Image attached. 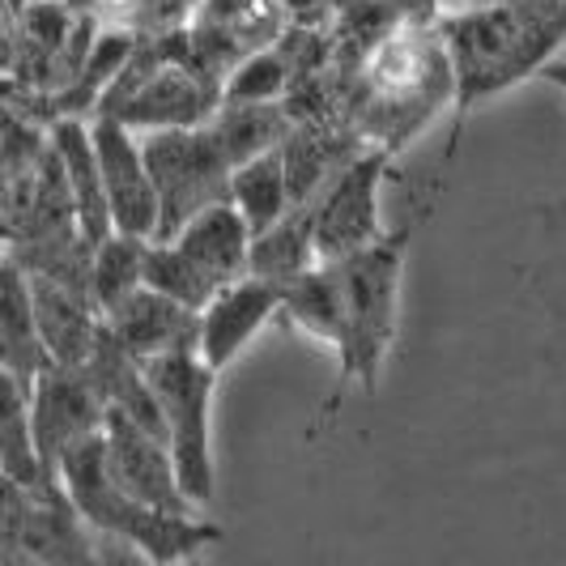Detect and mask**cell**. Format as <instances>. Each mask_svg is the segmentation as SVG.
<instances>
[{"instance_id": "1", "label": "cell", "mask_w": 566, "mask_h": 566, "mask_svg": "<svg viewBox=\"0 0 566 566\" xmlns=\"http://www.w3.org/2000/svg\"><path fill=\"white\" fill-rule=\"evenodd\" d=\"M452 103L455 69L439 9L409 13L358 64L340 69V124L397 158Z\"/></svg>"}, {"instance_id": "2", "label": "cell", "mask_w": 566, "mask_h": 566, "mask_svg": "<svg viewBox=\"0 0 566 566\" xmlns=\"http://www.w3.org/2000/svg\"><path fill=\"white\" fill-rule=\"evenodd\" d=\"M455 69V133L473 107L541 77L566 52V0H460L439 9Z\"/></svg>"}, {"instance_id": "3", "label": "cell", "mask_w": 566, "mask_h": 566, "mask_svg": "<svg viewBox=\"0 0 566 566\" xmlns=\"http://www.w3.org/2000/svg\"><path fill=\"white\" fill-rule=\"evenodd\" d=\"M56 478L73 507L82 511V520L94 528V537L119 541L133 549V558L145 563H184L222 537L218 524L205 520V511H167L133 499L107 469L103 430L60 455Z\"/></svg>"}, {"instance_id": "4", "label": "cell", "mask_w": 566, "mask_h": 566, "mask_svg": "<svg viewBox=\"0 0 566 566\" xmlns=\"http://www.w3.org/2000/svg\"><path fill=\"white\" fill-rule=\"evenodd\" d=\"M422 218H409L405 227L384 230L375 243L349 255L328 260L337 285V340L333 354L340 363V379L375 388L379 370L388 363V349L397 345L400 328V285H405V252Z\"/></svg>"}, {"instance_id": "5", "label": "cell", "mask_w": 566, "mask_h": 566, "mask_svg": "<svg viewBox=\"0 0 566 566\" xmlns=\"http://www.w3.org/2000/svg\"><path fill=\"white\" fill-rule=\"evenodd\" d=\"M222 107V85L200 73L188 56L184 30L142 39L128 64L115 73L94 115H112L133 133H163V128H197Z\"/></svg>"}, {"instance_id": "6", "label": "cell", "mask_w": 566, "mask_h": 566, "mask_svg": "<svg viewBox=\"0 0 566 566\" xmlns=\"http://www.w3.org/2000/svg\"><path fill=\"white\" fill-rule=\"evenodd\" d=\"M149 375V388L158 397L163 422H167V443L179 469V482L188 490V499L197 507L213 503L218 490V464H213V392H218V375L200 358L197 340L163 349L142 363Z\"/></svg>"}, {"instance_id": "7", "label": "cell", "mask_w": 566, "mask_h": 566, "mask_svg": "<svg viewBox=\"0 0 566 566\" xmlns=\"http://www.w3.org/2000/svg\"><path fill=\"white\" fill-rule=\"evenodd\" d=\"M145 158L158 184L163 200V227L158 239H170L188 218H197L205 205L230 197V158L222 145L213 142L209 124L197 128H163V133H142Z\"/></svg>"}, {"instance_id": "8", "label": "cell", "mask_w": 566, "mask_h": 566, "mask_svg": "<svg viewBox=\"0 0 566 566\" xmlns=\"http://www.w3.org/2000/svg\"><path fill=\"white\" fill-rule=\"evenodd\" d=\"M294 27L282 0H197L184 43L188 56L200 64L205 77L222 85L243 64V60L269 52L273 43H282V34Z\"/></svg>"}, {"instance_id": "9", "label": "cell", "mask_w": 566, "mask_h": 566, "mask_svg": "<svg viewBox=\"0 0 566 566\" xmlns=\"http://www.w3.org/2000/svg\"><path fill=\"white\" fill-rule=\"evenodd\" d=\"M392 158L397 154L367 145L307 200L319 260H337V255L358 252V248H367L384 234V227H379V184L392 167Z\"/></svg>"}, {"instance_id": "10", "label": "cell", "mask_w": 566, "mask_h": 566, "mask_svg": "<svg viewBox=\"0 0 566 566\" xmlns=\"http://www.w3.org/2000/svg\"><path fill=\"white\" fill-rule=\"evenodd\" d=\"M90 128H94L98 163H103L112 227L119 234L158 239L163 200H158V184H154V170H149V158H145L142 133H133L128 124H119L112 115H90Z\"/></svg>"}, {"instance_id": "11", "label": "cell", "mask_w": 566, "mask_h": 566, "mask_svg": "<svg viewBox=\"0 0 566 566\" xmlns=\"http://www.w3.org/2000/svg\"><path fill=\"white\" fill-rule=\"evenodd\" d=\"M107 422V400L98 392L94 375L85 367L52 363L30 384V426L39 439V452L56 473L60 455L73 452Z\"/></svg>"}, {"instance_id": "12", "label": "cell", "mask_w": 566, "mask_h": 566, "mask_svg": "<svg viewBox=\"0 0 566 566\" xmlns=\"http://www.w3.org/2000/svg\"><path fill=\"white\" fill-rule=\"evenodd\" d=\"M285 285L273 277H234L197 312V349L209 367L227 370L239 354L252 349V340L282 315Z\"/></svg>"}, {"instance_id": "13", "label": "cell", "mask_w": 566, "mask_h": 566, "mask_svg": "<svg viewBox=\"0 0 566 566\" xmlns=\"http://www.w3.org/2000/svg\"><path fill=\"white\" fill-rule=\"evenodd\" d=\"M103 455H107L112 478L124 485L133 499H142L149 507H167V511H205L188 499V490L179 482V469H175L167 434H158V430H149V426L107 409V422H103Z\"/></svg>"}, {"instance_id": "14", "label": "cell", "mask_w": 566, "mask_h": 566, "mask_svg": "<svg viewBox=\"0 0 566 566\" xmlns=\"http://www.w3.org/2000/svg\"><path fill=\"white\" fill-rule=\"evenodd\" d=\"M27 269V264H22ZM30 298H34V319H39V337L48 345L52 363H69V367H85L90 354L103 340V307L94 303V294L85 285H69L43 273H30Z\"/></svg>"}, {"instance_id": "15", "label": "cell", "mask_w": 566, "mask_h": 566, "mask_svg": "<svg viewBox=\"0 0 566 566\" xmlns=\"http://www.w3.org/2000/svg\"><path fill=\"white\" fill-rule=\"evenodd\" d=\"M52 145L60 154V167L69 179V192L77 200V222L82 234L98 248L103 239H112V205H107V184H103V163H98V145H94V128L90 115H56L48 124Z\"/></svg>"}, {"instance_id": "16", "label": "cell", "mask_w": 566, "mask_h": 566, "mask_svg": "<svg viewBox=\"0 0 566 566\" xmlns=\"http://www.w3.org/2000/svg\"><path fill=\"white\" fill-rule=\"evenodd\" d=\"M170 243H179L218 285L252 273L255 230L230 197L205 205L197 218H188L170 234Z\"/></svg>"}, {"instance_id": "17", "label": "cell", "mask_w": 566, "mask_h": 566, "mask_svg": "<svg viewBox=\"0 0 566 566\" xmlns=\"http://www.w3.org/2000/svg\"><path fill=\"white\" fill-rule=\"evenodd\" d=\"M103 319H107V333L133 358H142V363L154 358V354H163V349L197 340V312L184 307V303H175L170 294L154 290V285H137Z\"/></svg>"}, {"instance_id": "18", "label": "cell", "mask_w": 566, "mask_h": 566, "mask_svg": "<svg viewBox=\"0 0 566 566\" xmlns=\"http://www.w3.org/2000/svg\"><path fill=\"white\" fill-rule=\"evenodd\" d=\"M213 142L222 145L230 167L248 163L264 149H277L294 128L290 103H243V98H222V107L205 119Z\"/></svg>"}, {"instance_id": "19", "label": "cell", "mask_w": 566, "mask_h": 566, "mask_svg": "<svg viewBox=\"0 0 566 566\" xmlns=\"http://www.w3.org/2000/svg\"><path fill=\"white\" fill-rule=\"evenodd\" d=\"M52 367V354L39 337L30 277L18 255H4V370L18 375L22 384H34Z\"/></svg>"}, {"instance_id": "20", "label": "cell", "mask_w": 566, "mask_h": 566, "mask_svg": "<svg viewBox=\"0 0 566 566\" xmlns=\"http://www.w3.org/2000/svg\"><path fill=\"white\" fill-rule=\"evenodd\" d=\"M230 200L243 209V218L252 222L255 234L282 222L285 213L294 209L282 145L277 149H264V154H255V158L234 167V175H230Z\"/></svg>"}, {"instance_id": "21", "label": "cell", "mask_w": 566, "mask_h": 566, "mask_svg": "<svg viewBox=\"0 0 566 566\" xmlns=\"http://www.w3.org/2000/svg\"><path fill=\"white\" fill-rule=\"evenodd\" d=\"M312 264H319V248H315V222L312 205H294L277 227L260 230L252 248V273L273 277V282H294L298 273H307Z\"/></svg>"}, {"instance_id": "22", "label": "cell", "mask_w": 566, "mask_h": 566, "mask_svg": "<svg viewBox=\"0 0 566 566\" xmlns=\"http://www.w3.org/2000/svg\"><path fill=\"white\" fill-rule=\"evenodd\" d=\"M154 239H137V234H119L103 239L94 248V273H90V294L103 307V315L112 312L119 298H128L137 285H145V255H149Z\"/></svg>"}, {"instance_id": "23", "label": "cell", "mask_w": 566, "mask_h": 566, "mask_svg": "<svg viewBox=\"0 0 566 566\" xmlns=\"http://www.w3.org/2000/svg\"><path fill=\"white\" fill-rule=\"evenodd\" d=\"M145 285L163 290L175 303L192 307V312H200V307L222 290L192 255L184 252L179 243H170V239H154V243H149V255H145Z\"/></svg>"}, {"instance_id": "24", "label": "cell", "mask_w": 566, "mask_h": 566, "mask_svg": "<svg viewBox=\"0 0 566 566\" xmlns=\"http://www.w3.org/2000/svg\"><path fill=\"white\" fill-rule=\"evenodd\" d=\"M541 82H549V85H558V90H563L566 94V52L558 60H554V64H545V73H541Z\"/></svg>"}, {"instance_id": "25", "label": "cell", "mask_w": 566, "mask_h": 566, "mask_svg": "<svg viewBox=\"0 0 566 566\" xmlns=\"http://www.w3.org/2000/svg\"><path fill=\"white\" fill-rule=\"evenodd\" d=\"M9 9H27V4H39V0H4Z\"/></svg>"}, {"instance_id": "26", "label": "cell", "mask_w": 566, "mask_h": 566, "mask_svg": "<svg viewBox=\"0 0 566 566\" xmlns=\"http://www.w3.org/2000/svg\"><path fill=\"white\" fill-rule=\"evenodd\" d=\"M188 4H192V9H197V0H188Z\"/></svg>"}]
</instances>
